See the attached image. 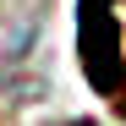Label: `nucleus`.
I'll return each instance as SVG.
<instances>
[{"mask_svg":"<svg viewBox=\"0 0 126 126\" xmlns=\"http://www.w3.org/2000/svg\"><path fill=\"white\" fill-rule=\"evenodd\" d=\"M82 66L99 93H121L126 88V66H121V38H115V11L110 0H82Z\"/></svg>","mask_w":126,"mask_h":126,"instance_id":"obj_1","label":"nucleus"}]
</instances>
